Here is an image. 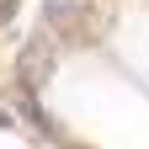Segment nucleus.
<instances>
[{"instance_id":"nucleus-1","label":"nucleus","mask_w":149,"mask_h":149,"mask_svg":"<svg viewBox=\"0 0 149 149\" xmlns=\"http://www.w3.org/2000/svg\"><path fill=\"white\" fill-rule=\"evenodd\" d=\"M107 27H112V11H107V6H85V0H80V6H74L53 32H59L69 48H96L101 37H107Z\"/></svg>"},{"instance_id":"nucleus-2","label":"nucleus","mask_w":149,"mask_h":149,"mask_svg":"<svg viewBox=\"0 0 149 149\" xmlns=\"http://www.w3.org/2000/svg\"><path fill=\"white\" fill-rule=\"evenodd\" d=\"M53 59H59L53 37H43V32H37L32 43L22 48V59H16V85H22V91H37V85L53 74Z\"/></svg>"},{"instance_id":"nucleus-3","label":"nucleus","mask_w":149,"mask_h":149,"mask_svg":"<svg viewBox=\"0 0 149 149\" xmlns=\"http://www.w3.org/2000/svg\"><path fill=\"white\" fill-rule=\"evenodd\" d=\"M6 123H11V117H6V107H0V128H6Z\"/></svg>"}]
</instances>
